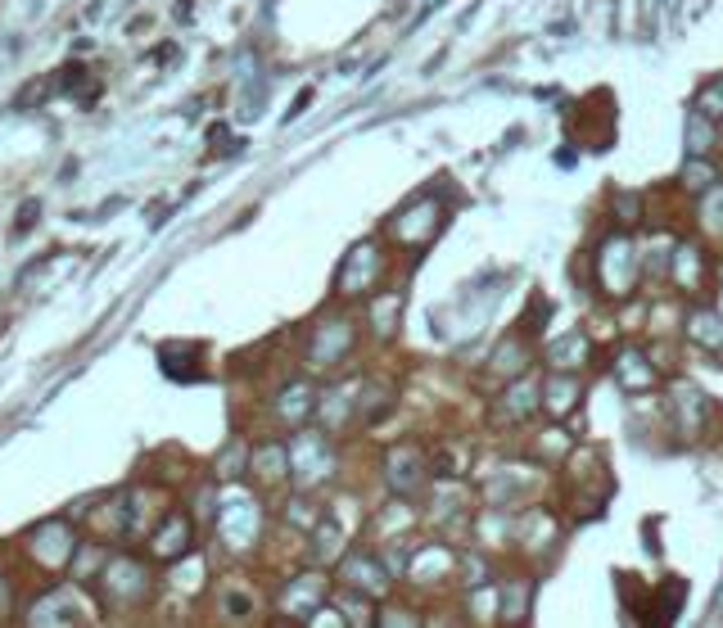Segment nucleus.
<instances>
[{
    "mask_svg": "<svg viewBox=\"0 0 723 628\" xmlns=\"http://www.w3.org/2000/svg\"><path fill=\"white\" fill-rule=\"evenodd\" d=\"M37 217H41V204H23V213H19V222H14V231L23 235L32 222H37Z\"/></svg>",
    "mask_w": 723,
    "mask_h": 628,
    "instance_id": "f257e3e1",
    "label": "nucleus"
}]
</instances>
